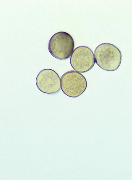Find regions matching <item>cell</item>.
Segmentation results:
<instances>
[{
  "label": "cell",
  "mask_w": 132,
  "mask_h": 180,
  "mask_svg": "<svg viewBox=\"0 0 132 180\" xmlns=\"http://www.w3.org/2000/svg\"><path fill=\"white\" fill-rule=\"evenodd\" d=\"M61 89L68 96L76 98L82 95L87 89L85 77L76 71H67L61 78Z\"/></svg>",
  "instance_id": "obj_3"
},
{
  "label": "cell",
  "mask_w": 132,
  "mask_h": 180,
  "mask_svg": "<svg viewBox=\"0 0 132 180\" xmlns=\"http://www.w3.org/2000/svg\"><path fill=\"white\" fill-rule=\"evenodd\" d=\"M94 56L97 65L106 71H116L121 63V52L118 48L111 43L99 45L95 49Z\"/></svg>",
  "instance_id": "obj_1"
},
{
  "label": "cell",
  "mask_w": 132,
  "mask_h": 180,
  "mask_svg": "<svg viewBox=\"0 0 132 180\" xmlns=\"http://www.w3.org/2000/svg\"><path fill=\"white\" fill-rule=\"evenodd\" d=\"M37 87L42 92L47 94H54L61 89V78L56 71L52 69L43 70L36 78Z\"/></svg>",
  "instance_id": "obj_5"
},
{
  "label": "cell",
  "mask_w": 132,
  "mask_h": 180,
  "mask_svg": "<svg viewBox=\"0 0 132 180\" xmlns=\"http://www.w3.org/2000/svg\"><path fill=\"white\" fill-rule=\"evenodd\" d=\"M96 62L92 50L86 46H80L74 50L71 56L70 63L79 73H85L92 68Z\"/></svg>",
  "instance_id": "obj_4"
},
{
  "label": "cell",
  "mask_w": 132,
  "mask_h": 180,
  "mask_svg": "<svg viewBox=\"0 0 132 180\" xmlns=\"http://www.w3.org/2000/svg\"><path fill=\"white\" fill-rule=\"evenodd\" d=\"M74 48V40L67 32H60L52 37L48 44V50L57 59L65 60L70 57Z\"/></svg>",
  "instance_id": "obj_2"
}]
</instances>
